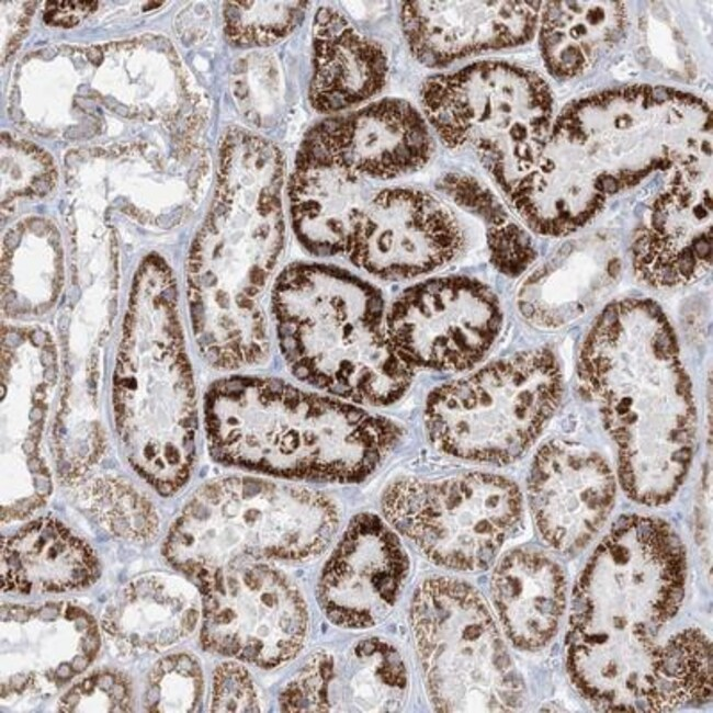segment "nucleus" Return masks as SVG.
Here are the masks:
<instances>
[{"mask_svg": "<svg viewBox=\"0 0 713 713\" xmlns=\"http://www.w3.org/2000/svg\"><path fill=\"white\" fill-rule=\"evenodd\" d=\"M578 374L616 445L625 493L649 506L669 501L691 462L695 409L663 309L642 298L608 305L584 341Z\"/></svg>", "mask_w": 713, "mask_h": 713, "instance_id": "f257e3e1", "label": "nucleus"}, {"mask_svg": "<svg viewBox=\"0 0 713 713\" xmlns=\"http://www.w3.org/2000/svg\"><path fill=\"white\" fill-rule=\"evenodd\" d=\"M205 426L219 462L330 483L364 479L403 434L385 417L271 377L215 383L205 397Z\"/></svg>", "mask_w": 713, "mask_h": 713, "instance_id": "f03ea898", "label": "nucleus"}, {"mask_svg": "<svg viewBox=\"0 0 713 713\" xmlns=\"http://www.w3.org/2000/svg\"><path fill=\"white\" fill-rule=\"evenodd\" d=\"M271 305L282 354L298 380L372 406L396 401L410 386L414 370L391 343L382 294L356 275L292 264L276 279Z\"/></svg>", "mask_w": 713, "mask_h": 713, "instance_id": "7ed1b4c3", "label": "nucleus"}, {"mask_svg": "<svg viewBox=\"0 0 713 713\" xmlns=\"http://www.w3.org/2000/svg\"><path fill=\"white\" fill-rule=\"evenodd\" d=\"M339 525L336 503L305 487L253 477L204 485L172 525L165 555L195 579L240 561H306Z\"/></svg>", "mask_w": 713, "mask_h": 713, "instance_id": "20e7f679", "label": "nucleus"}, {"mask_svg": "<svg viewBox=\"0 0 713 713\" xmlns=\"http://www.w3.org/2000/svg\"><path fill=\"white\" fill-rule=\"evenodd\" d=\"M562 397L546 349L521 352L434 388L425 421L433 444L456 457L508 463L537 439Z\"/></svg>", "mask_w": 713, "mask_h": 713, "instance_id": "39448f33", "label": "nucleus"}, {"mask_svg": "<svg viewBox=\"0 0 713 713\" xmlns=\"http://www.w3.org/2000/svg\"><path fill=\"white\" fill-rule=\"evenodd\" d=\"M423 112L449 148L473 144L506 192L543 151L552 95L535 72L503 61H479L428 78Z\"/></svg>", "mask_w": 713, "mask_h": 713, "instance_id": "423d86ee", "label": "nucleus"}, {"mask_svg": "<svg viewBox=\"0 0 713 713\" xmlns=\"http://www.w3.org/2000/svg\"><path fill=\"white\" fill-rule=\"evenodd\" d=\"M411 629L430 700L442 712H506L522 681L493 616L468 584L430 577L416 589Z\"/></svg>", "mask_w": 713, "mask_h": 713, "instance_id": "0eeeda50", "label": "nucleus"}, {"mask_svg": "<svg viewBox=\"0 0 713 713\" xmlns=\"http://www.w3.org/2000/svg\"><path fill=\"white\" fill-rule=\"evenodd\" d=\"M686 566L683 545L666 522L619 519L578 576L570 630L655 636L682 603Z\"/></svg>", "mask_w": 713, "mask_h": 713, "instance_id": "6e6552de", "label": "nucleus"}, {"mask_svg": "<svg viewBox=\"0 0 713 713\" xmlns=\"http://www.w3.org/2000/svg\"><path fill=\"white\" fill-rule=\"evenodd\" d=\"M386 520L431 562L445 568H487L522 519L517 485L469 473L442 480L400 478L382 496Z\"/></svg>", "mask_w": 713, "mask_h": 713, "instance_id": "1a4fd4ad", "label": "nucleus"}, {"mask_svg": "<svg viewBox=\"0 0 713 713\" xmlns=\"http://www.w3.org/2000/svg\"><path fill=\"white\" fill-rule=\"evenodd\" d=\"M202 643L261 668L293 659L306 640L308 613L295 584L264 563L240 561L197 579Z\"/></svg>", "mask_w": 713, "mask_h": 713, "instance_id": "9d476101", "label": "nucleus"}, {"mask_svg": "<svg viewBox=\"0 0 713 713\" xmlns=\"http://www.w3.org/2000/svg\"><path fill=\"white\" fill-rule=\"evenodd\" d=\"M496 295L466 276L415 284L386 310V330L399 358L415 367L463 371L490 350L501 327Z\"/></svg>", "mask_w": 713, "mask_h": 713, "instance_id": "9b49d317", "label": "nucleus"}, {"mask_svg": "<svg viewBox=\"0 0 713 713\" xmlns=\"http://www.w3.org/2000/svg\"><path fill=\"white\" fill-rule=\"evenodd\" d=\"M463 247L459 222L439 199L418 189L389 188L369 200L344 254L374 276L405 280L444 267Z\"/></svg>", "mask_w": 713, "mask_h": 713, "instance_id": "f8f14e48", "label": "nucleus"}, {"mask_svg": "<svg viewBox=\"0 0 713 713\" xmlns=\"http://www.w3.org/2000/svg\"><path fill=\"white\" fill-rule=\"evenodd\" d=\"M408 573L409 559L396 533L376 514L360 513L322 569L319 604L338 626L376 625L394 607Z\"/></svg>", "mask_w": 713, "mask_h": 713, "instance_id": "ddd939ff", "label": "nucleus"}, {"mask_svg": "<svg viewBox=\"0 0 713 713\" xmlns=\"http://www.w3.org/2000/svg\"><path fill=\"white\" fill-rule=\"evenodd\" d=\"M528 494L542 537L558 551L574 552L607 520L615 482L596 452L571 442L551 441L533 460Z\"/></svg>", "mask_w": 713, "mask_h": 713, "instance_id": "4468645a", "label": "nucleus"}, {"mask_svg": "<svg viewBox=\"0 0 713 713\" xmlns=\"http://www.w3.org/2000/svg\"><path fill=\"white\" fill-rule=\"evenodd\" d=\"M407 689L398 650L371 637L341 655L314 654L285 684L279 704L284 712H391L403 705Z\"/></svg>", "mask_w": 713, "mask_h": 713, "instance_id": "2eb2a0df", "label": "nucleus"}, {"mask_svg": "<svg viewBox=\"0 0 713 713\" xmlns=\"http://www.w3.org/2000/svg\"><path fill=\"white\" fill-rule=\"evenodd\" d=\"M540 8V1H407L400 18L415 57L439 67L532 39Z\"/></svg>", "mask_w": 713, "mask_h": 713, "instance_id": "dca6fc26", "label": "nucleus"}, {"mask_svg": "<svg viewBox=\"0 0 713 713\" xmlns=\"http://www.w3.org/2000/svg\"><path fill=\"white\" fill-rule=\"evenodd\" d=\"M363 178L387 180L430 160L433 142L422 115L407 101L383 99L325 120L308 132Z\"/></svg>", "mask_w": 713, "mask_h": 713, "instance_id": "f3484780", "label": "nucleus"}, {"mask_svg": "<svg viewBox=\"0 0 713 713\" xmlns=\"http://www.w3.org/2000/svg\"><path fill=\"white\" fill-rule=\"evenodd\" d=\"M654 637L570 630L566 666L573 684L603 711L657 712L660 646Z\"/></svg>", "mask_w": 713, "mask_h": 713, "instance_id": "a211bd4d", "label": "nucleus"}, {"mask_svg": "<svg viewBox=\"0 0 713 713\" xmlns=\"http://www.w3.org/2000/svg\"><path fill=\"white\" fill-rule=\"evenodd\" d=\"M363 177L309 133L297 151L290 184L292 223L317 257L344 254L352 227L369 202Z\"/></svg>", "mask_w": 713, "mask_h": 713, "instance_id": "6ab92c4d", "label": "nucleus"}, {"mask_svg": "<svg viewBox=\"0 0 713 713\" xmlns=\"http://www.w3.org/2000/svg\"><path fill=\"white\" fill-rule=\"evenodd\" d=\"M493 601L503 631L523 650L547 645L565 609L566 580L547 555L527 548L508 553L491 578Z\"/></svg>", "mask_w": 713, "mask_h": 713, "instance_id": "aec40b11", "label": "nucleus"}, {"mask_svg": "<svg viewBox=\"0 0 713 713\" xmlns=\"http://www.w3.org/2000/svg\"><path fill=\"white\" fill-rule=\"evenodd\" d=\"M313 48L309 100L318 112L350 107L384 87L388 70L384 49L359 33L337 10L325 7L317 11Z\"/></svg>", "mask_w": 713, "mask_h": 713, "instance_id": "412c9836", "label": "nucleus"}, {"mask_svg": "<svg viewBox=\"0 0 713 713\" xmlns=\"http://www.w3.org/2000/svg\"><path fill=\"white\" fill-rule=\"evenodd\" d=\"M620 269L616 258L602 267L566 263L562 251L532 271L518 293L522 316L541 328H557L579 317Z\"/></svg>", "mask_w": 713, "mask_h": 713, "instance_id": "4be33fe9", "label": "nucleus"}, {"mask_svg": "<svg viewBox=\"0 0 713 713\" xmlns=\"http://www.w3.org/2000/svg\"><path fill=\"white\" fill-rule=\"evenodd\" d=\"M438 188L456 205L486 223L490 260L500 272L519 275L534 260L535 251L529 236L509 220L493 193L476 179L450 172L438 181Z\"/></svg>", "mask_w": 713, "mask_h": 713, "instance_id": "5701e85b", "label": "nucleus"}, {"mask_svg": "<svg viewBox=\"0 0 713 713\" xmlns=\"http://www.w3.org/2000/svg\"><path fill=\"white\" fill-rule=\"evenodd\" d=\"M712 693V647L698 629H686L660 646L657 712L702 703Z\"/></svg>", "mask_w": 713, "mask_h": 713, "instance_id": "b1692460", "label": "nucleus"}, {"mask_svg": "<svg viewBox=\"0 0 713 713\" xmlns=\"http://www.w3.org/2000/svg\"><path fill=\"white\" fill-rule=\"evenodd\" d=\"M306 1H231L224 9L227 38L239 46H267L287 36L304 19Z\"/></svg>", "mask_w": 713, "mask_h": 713, "instance_id": "393cba45", "label": "nucleus"}, {"mask_svg": "<svg viewBox=\"0 0 713 713\" xmlns=\"http://www.w3.org/2000/svg\"><path fill=\"white\" fill-rule=\"evenodd\" d=\"M150 684L147 701L151 711H194L203 691L202 671L192 656L170 655L156 665Z\"/></svg>", "mask_w": 713, "mask_h": 713, "instance_id": "a878e982", "label": "nucleus"}, {"mask_svg": "<svg viewBox=\"0 0 713 713\" xmlns=\"http://www.w3.org/2000/svg\"><path fill=\"white\" fill-rule=\"evenodd\" d=\"M254 683L248 670L236 663H223L214 672L213 712H259Z\"/></svg>", "mask_w": 713, "mask_h": 713, "instance_id": "bb28decb", "label": "nucleus"}, {"mask_svg": "<svg viewBox=\"0 0 713 713\" xmlns=\"http://www.w3.org/2000/svg\"><path fill=\"white\" fill-rule=\"evenodd\" d=\"M602 13L599 8H596L590 14L587 15V20L590 23H597L601 20Z\"/></svg>", "mask_w": 713, "mask_h": 713, "instance_id": "cd10ccee", "label": "nucleus"}, {"mask_svg": "<svg viewBox=\"0 0 713 713\" xmlns=\"http://www.w3.org/2000/svg\"><path fill=\"white\" fill-rule=\"evenodd\" d=\"M686 97H687L686 92H681V91H675L674 92V98L679 100V101H684Z\"/></svg>", "mask_w": 713, "mask_h": 713, "instance_id": "c85d7f7f", "label": "nucleus"}, {"mask_svg": "<svg viewBox=\"0 0 713 713\" xmlns=\"http://www.w3.org/2000/svg\"><path fill=\"white\" fill-rule=\"evenodd\" d=\"M701 149H702L704 152H706V154H708V151H709V154H711V147H710L709 144H706V143H703V144H702Z\"/></svg>", "mask_w": 713, "mask_h": 713, "instance_id": "c756f323", "label": "nucleus"}]
</instances>
